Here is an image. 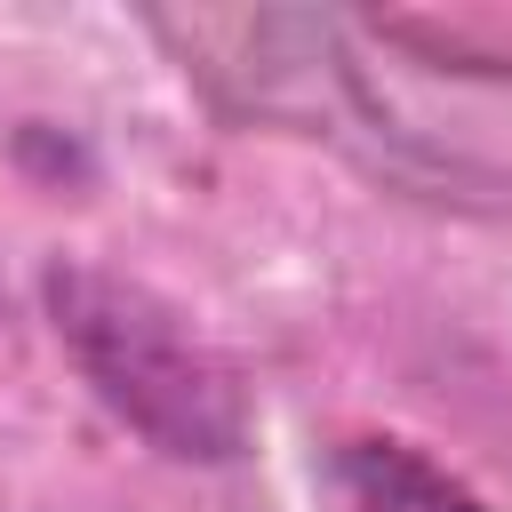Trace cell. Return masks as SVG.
Segmentation results:
<instances>
[{
  "mask_svg": "<svg viewBox=\"0 0 512 512\" xmlns=\"http://www.w3.org/2000/svg\"><path fill=\"white\" fill-rule=\"evenodd\" d=\"M48 312L80 360V376L112 400V416H128L160 456H232L248 432L240 384L232 368L136 280L96 272V264H64L48 272Z\"/></svg>",
  "mask_w": 512,
  "mask_h": 512,
  "instance_id": "obj_1",
  "label": "cell"
},
{
  "mask_svg": "<svg viewBox=\"0 0 512 512\" xmlns=\"http://www.w3.org/2000/svg\"><path fill=\"white\" fill-rule=\"evenodd\" d=\"M336 504L344 512H480L464 480H448L408 440H344L336 448Z\"/></svg>",
  "mask_w": 512,
  "mask_h": 512,
  "instance_id": "obj_2",
  "label": "cell"
}]
</instances>
